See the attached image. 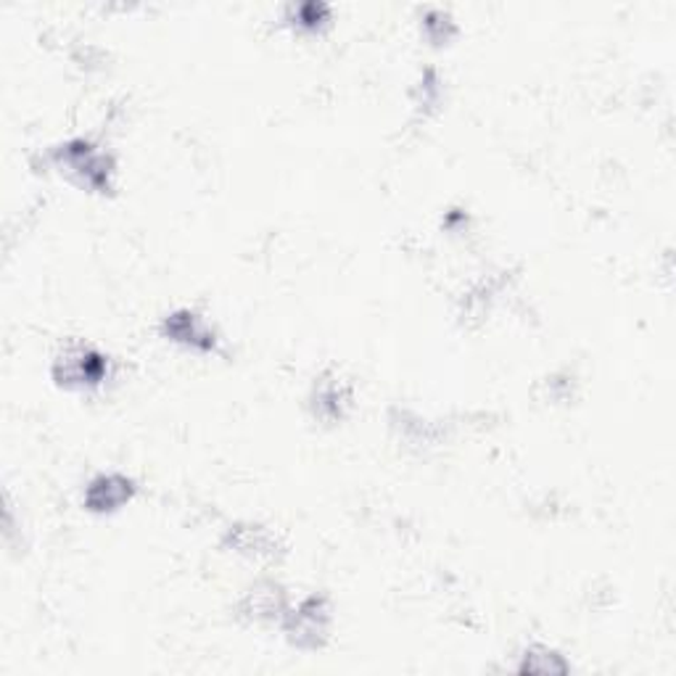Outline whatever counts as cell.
I'll list each match as a JSON object with an SVG mask.
<instances>
[{
	"mask_svg": "<svg viewBox=\"0 0 676 676\" xmlns=\"http://www.w3.org/2000/svg\"><path fill=\"white\" fill-rule=\"evenodd\" d=\"M161 330H165L167 341L180 343V347L191 349V352H217V334L206 325L204 317L193 310H178L172 312V315H167Z\"/></svg>",
	"mask_w": 676,
	"mask_h": 676,
	"instance_id": "cell-4",
	"label": "cell"
},
{
	"mask_svg": "<svg viewBox=\"0 0 676 676\" xmlns=\"http://www.w3.org/2000/svg\"><path fill=\"white\" fill-rule=\"evenodd\" d=\"M418 93H421V101H418V109L428 111V109H434L436 101H439V85H436L434 80H423L421 87H418Z\"/></svg>",
	"mask_w": 676,
	"mask_h": 676,
	"instance_id": "cell-10",
	"label": "cell"
},
{
	"mask_svg": "<svg viewBox=\"0 0 676 676\" xmlns=\"http://www.w3.org/2000/svg\"><path fill=\"white\" fill-rule=\"evenodd\" d=\"M228 542L233 544L236 553L252 555V558L275 553L273 534L267 529H262V526H236V529H230Z\"/></svg>",
	"mask_w": 676,
	"mask_h": 676,
	"instance_id": "cell-9",
	"label": "cell"
},
{
	"mask_svg": "<svg viewBox=\"0 0 676 676\" xmlns=\"http://www.w3.org/2000/svg\"><path fill=\"white\" fill-rule=\"evenodd\" d=\"M518 674H536V676H563L571 672V663L558 650L547 648V644H531L523 650L516 666Z\"/></svg>",
	"mask_w": 676,
	"mask_h": 676,
	"instance_id": "cell-8",
	"label": "cell"
},
{
	"mask_svg": "<svg viewBox=\"0 0 676 676\" xmlns=\"http://www.w3.org/2000/svg\"><path fill=\"white\" fill-rule=\"evenodd\" d=\"M352 405V394L341 384V378H323L317 381L315 394H312V410L321 421L336 423L347 415Z\"/></svg>",
	"mask_w": 676,
	"mask_h": 676,
	"instance_id": "cell-6",
	"label": "cell"
},
{
	"mask_svg": "<svg viewBox=\"0 0 676 676\" xmlns=\"http://www.w3.org/2000/svg\"><path fill=\"white\" fill-rule=\"evenodd\" d=\"M135 497V481L122 473H101L87 484L85 507L90 512H114Z\"/></svg>",
	"mask_w": 676,
	"mask_h": 676,
	"instance_id": "cell-5",
	"label": "cell"
},
{
	"mask_svg": "<svg viewBox=\"0 0 676 676\" xmlns=\"http://www.w3.org/2000/svg\"><path fill=\"white\" fill-rule=\"evenodd\" d=\"M109 375V360L90 343H69L56 357L53 378L67 389H96Z\"/></svg>",
	"mask_w": 676,
	"mask_h": 676,
	"instance_id": "cell-3",
	"label": "cell"
},
{
	"mask_svg": "<svg viewBox=\"0 0 676 676\" xmlns=\"http://www.w3.org/2000/svg\"><path fill=\"white\" fill-rule=\"evenodd\" d=\"M241 611L243 616L252 618V621H283L288 605H286V597L283 592L278 590L275 584H267V587H256V590H252L243 597L241 603Z\"/></svg>",
	"mask_w": 676,
	"mask_h": 676,
	"instance_id": "cell-7",
	"label": "cell"
},
{
	"mask_svg": "<svg viewBox=\"0 0 676 676\" xmlns=\"http://www.w3.org/2000/svg\"><path fill=\"white\" fill-rule=\"evenodd\" d=\"M283 631L288 642L299 650H321L330 637L334 608L323 594H310L297 608H288L283 616Z\"/></svg>",
	"mask_w": 676,
	"mask_h": 676,
	"instance_id": "cell-2",
	"label": "cell"
},
{
	"mask_svg": "<svg viewBox=\"0 0 676 676\" xmlns=\"http://www.w3.org/2000/svg\"><path fill=\"white\" fill-rule=\"evenodd\" d=\"M53 165L67 172L74 183H80L87 191L96 193H109L111 191V178H114V159L109 154L101 152L98 146H93L90 141H69L64 146H59L53 152Z\"/></svg>",
	"mask_w": 676,
	"mask_h": 676,
	"instance_id": "cell-1",
	"label": "cell"
}]
</instances>
